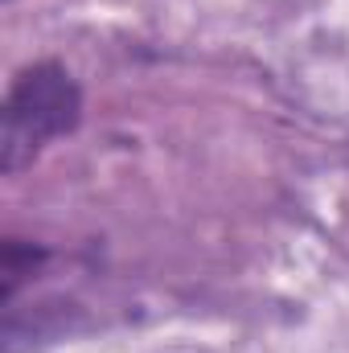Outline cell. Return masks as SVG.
Listing matches in <instances>:
<instances>
[{
	"label": "cell",
	"instance_id": "obj_1",
	"mask_svg": "<svg viewBox=\"0 0 349 353\" xmlns=\"http://www.w3.org/2000/svg\"><path fill=\"white\" fill-rule=\"evenodd\" d=\"M83 119V90L58 62L25 66L4 99L0 115V173H21L41 157L46 144L74 132Z\"/></svg>",
	"mask_w": 349,
	"mask_h": 353
},
{
	"label": "cell",
	"instance_id": "obj_2",
	"mask_svg": "<svg viewBox=\"0 0 349 353\" xmlns=\"http://www.w3.org/2000/svg\"><path fill=\"white\" fill-rule=\"evenodd\" d=\"M46 259V251H37V247H25V243H4V300L17 292V283L25 279V275H33V267Z\"/></svg>",
	"mask_w": 349,
	"mask_h": 353
}]
</instances>
